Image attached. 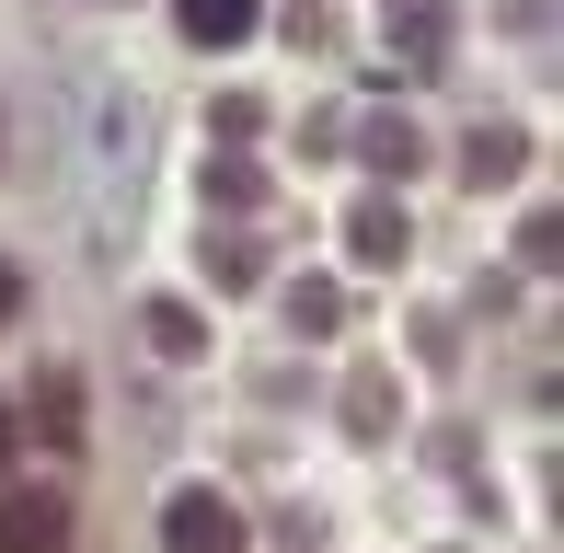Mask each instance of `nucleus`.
I'll return each mask as SVG.
<instances>
[{"label":"nucleus","instance_id":"obj_1","mask_svg":"<svg viewBox=\"0 0 564 553\" xmlns=\"http://www.w3.org/2000/svg\"><path fill=\"white\" fill-rule=\"evenodd\" d=\"M0 553H69V496L58 485H12L0 496Z\"/></svg>","mask_w":564,"mask_h":553},{"label":"nucleus","instance_id":"obj_2","mask_svg":"<svg viewBox=\"0 0 564 553\" xmlns=\"http://www.w3.org/2000/svg\"><path fill=\"white\" fill-rule=\"evenodd\" d=\"M162 542H173V553H242V508L208 496V485H185V496L162 508Z\"/></svg>","mask_w":564,"mask_h":553},{"label":"nucleus","instance_id":"obj_3","mask_svg":"<svg viewBox=\"0 0 564 553\" xmlns=\"http://www.w3.org/2000/svg\"><path fill=\"white\" fill-rule=\"evenodd\" d=\"M173 23H185L196 46H242L253 23H265V0H173Z\"/></svg>","mask_w":564,"mask_h":553},{"label":"nucleus","instance_id":"obj_4","mask_svg":"<svg viewBox=\"0 0 564 553\" xmlns=\"http://www.w3.org/2000/svg\"><path fill=\"white\" fill-rule=\"evenodd\" d=\"M357 254H369V265L403 254V208H392V196H369V208H357Z\"/></svg>","mask_w":564,"mask_h":553},{"label":"nucleus","instance_id":"obj_5","mask_svg":"<svg viewBox=\"0 0 564 553\" xmlns=\"http://www.w3.org/2000/svg\"><path fill=\"white\" fill-rule=\"evenodd\" d=\"M46 438H58V449L82 438V381H69V369H46Z\"/></svg>","mask_w":564,"mask_h":553},{"label":"nucleus","instance_id":"obj_6","mask_svg":"<svg viewBox=\"0 0 564 553\" xmlns=\"http://www.w3.org/2000/svg\"><path fill=\"white\" fill-rule=\"evenodd\" d=\"M392 46H438V0H392Z\"/></svg>","mask_w":564,"mask_h":553},{"label":"nucleus","instance_id":"obj_7","mask_svg":"<svg viewBox=\"0 0 564 553\" xmlns=\"http://www.w3.org/2000/svg\"><path fill=\"white\" fill-rule=\"evenodd\" d=\"M369 162H380V173H415V128H392V116H380V128H369Z\"/></svg>","mask_w":564,"mask_h":553},{"label":"nucleus","instance_id":"obj_8","mask_svg":"<svg viewBox=\"0 0 564 553\" xmlns=\"http://www.w3.org/2000/svg\"><path fill=\"white\" fill-rule=\"evenodd\" d=\"M289 323L300 335H335V289H289Z\"/></svg>","mask_w":564,"mask_h":553},{"label":"nucleus","instance_id":"obj_9","mask_svg":"<svg viewBox=\"0 0 564 553\" xmlns=\"http://www.w3.org/2000/svg\"><path fill=\"white\" fill-rule=\"evenodd\" d=\"M23 312V265H0V323H12Z\"/></svg>","mask_w":564,"mask_h":553},{"label":"nucleus","instance_id":"obj_10","mask_svg":"<svg viewBox=\"0 0 564 553\" xmlns=\"http://www.w3.org/2000/svg\"><path fill=\"white\" fill-rule=\"evenodd\" d=\"M0 462H12V404H0Z\"/></svg>","mask_w":564,"mask_h":553}]
</instances>
